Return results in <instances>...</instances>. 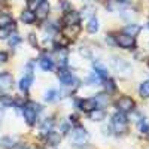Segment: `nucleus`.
<instances>
[{
	"mask_svg": "<svg viewBox=\"0 0 149 149\" xmlns=\"http://www.w3.org/2000/svg\"><path fill=\"white\" fill-rule=\"evenodd\" d=\"M93 67H94V73H97L102 79H106V78H107V69H106L103 64H100L98 61H94Z\"/></svg>",
	"mask_w": 149,
	"mask_h": 149,
	"instance_id": "nucleus-12",
	"label": "nucleus"
},
{
	"mask_svg": "<svg viewBox=\"0 0 149 149\" xmlns=\"http://www.w3.org/2000/svg\"><path fill=\"white\" fill-rule=\"evenodd\" d=\"M90 116H91V119L93 121H102V119H104V112L102 110V109H94L93 112H90Z\"/></svg>",
	"mask_w": 149,
	"mask_h": 149,
	"instance_id": "nucleus-17",
	"label": "nucleus"
},
{
	"mask_svg": "<svg viewBox=\"0 0 149 149\" xmlns=\"http://www.w3.org/2000/svg\"><path fill=\"white\" fill-rule=\"evenodd\" d=\"M97 107H98V103H97L95 98H85V100L79 102V109L84 110V112H88V113Z\"/></svg>",
	"mask_w": 149,
	"mask_h": 149,
	"instance_id": "nucleus-7",
	"label": "nucleus"
},
{
	"mask_svg": "<svg viewBox=\"0 0 149 149\" xmlns=\"http://www.w3.org/2000/svg\"><path fill=\"white\" fill-rule=\"evenodd\" d=\"M116 2H119V3H124V2H125V0H116Z\"/></svg>",
	"mask_w": 149,
	"mask_h": 149,
	"instance_id": "nucleus-33",
	"label": "nucleus"
},
{
	"mask_svg": "<svg viewBox=\"0 0 149 149\" xmlns=\"http://www.w3.org/2000/svg\"><path fill=\"white\" fill-rule=\"evenodd\" d=\"M86 29H88L90 33H95V31L98 30V21H97V18H91V19L88 21V26H86Z\"/></svg>",
	"mask_w": 149,
	"mask_h": 149,
	"instance_id": "nucleus-22",
	"label": "nucleus"
},
{
	"mask_svg": "<svg viewBox=\"0 0 149 149\" xmlns=\"http://www.w3.org/2000/svg\"><path fill=\"white\" fill-rule=\"evenodd\" d=\"M139 30H140L139 26H128V27H125V33L130 34V36H133V37L139 33Z\"/></svg>",
	"mask_w": 149,
	"mask_h": 149,
	"instance_id": "nucleus-26",
	"label": "nucleus"
},
{
	"mask_svg": "<svg viewBox=\"0 0 149 149\" xmlns=\"http://www.w3.org/2000/svg\"><path fill=\"white\" fill-rule=\"evenodd\" d=\"M10 84H12V76L9 73L0 74V86H2V88H8V86H10Z\"/></svg>",
	"mask_w": 149,
	"mask_h": 149,
	"instance_id": "nucleus-16",
	"label": "nucleus"
},
{
	"mask_svg": "<svg viewBox=\"0 0 149 149\" xmlns=\"http://www.w3.org/2000/svg\"><path fill=\"white\" fill-rule=\"evenodd\" d=\"M52 127H54V121L51 118H48L43 121V124L40 125V131L42 134H48V133H51L52 131Z\"/></svg>",
	"mask_w": 149,
	"mask_h": 149,
	"instance_id": "nucleus-14",
	"label": "nucleus"
},
{
	"mask_svg": "<svg viewBox=\"0 0 149 149\" xmlns=\"http://www.w3.org/2000/svg\"><path fill=\"white\" fill-rule=\"evenodd\" d=\"M116 106H118L119 112H131L134 109V100L130 97H121L116 102Z\"/></svg>",
	"mask_w": 149,
	"mask_h": 149,
	"instance_id": "nucleus-5",
	"label": "nucleus"
},
{
	"mask_svg": "<svg viewBox=\"0 0 149 149\" xmlns=\"http://www.w3.org/2000/svg\"><path fill=\"white\" fill-rule=\"evenodd\" d=\"M104 86H106V90L107 91H113L115 88H116V85H115V82L112 81V79H104Z\"/></svg>",
	"mask_w": 149,
	"mask_h": 149,
	"instance_id": "nucleus-28",
	"label": "nucleus"
},
{
	"mask_svg": "<svg viewBox=\"0 0 149 149\" xmlns=\"http://www.w3.org/2000/svg\"><path fill=\"white\" fill-rule=\"evenodd\" d=\"M115 40H116V43H118L121 48H124V49H133V48L136 46L134 37L130 36V34H127V33L118 34V36L115 37Z\"/></svg>",
	"mask_w": 149,
	"mask_h": 149,
	"instance_id": "nucleus-4",
	"label": "nucleus"
},
{
	"mask_svg": "<svg viewBox=\"0 0 149 149\" xmlns=\"http://www.w3.org/2000/svg\"><path fill=\"white\" fill-rule=\"evenodd\" d=\"M63 21L66 26H69V24H79V15L73 10H69V12H66V17Z\"/></svg>",
	"mask_w": 149,
	"mask_h": 149,
	"instance_id": "nucleus-11",
	"label": "nucleus"
},
{
	"mask_svg": "<svg viewBox=\"0 0 149 149\" xmlns=\"http://www.w3.org/2000/svg\"><path fill=\"white\" fill-rule=\"evenodd\" d=\"M9 45L10 46H17L18 43H19V36L17 34V33H12V34H9Z\"/></svg>",
	"mask_w": 149,
	"mask_h": 149,
	"instance_id": "nucleus-25",
	"label": "nucleus"
},
{
	"mask_svg": "<svg viewBox=\"0 0 149 149\" xmlns=\"http://www.w3.org/2000/svg\"><path fill=\"white\" fill-rule=\"evenodd\" d=\"M8 61V54L5 51H0V63H6Z\"/></svg>",
	"mask_w": 149,
	"mask_h": 149,
	"instance_id": "nucleus-30",
	"label": "nucleus"
},
{
	"mask_svg": "<svg viewBox=\"0 0 149 149\" xmlns=\"http://www.w3.org/2000/svg\"><path fill=\"white\" fill-rule=\"evenodd\" d=\"M30 67L31 66H29V73L19 81V90L22 93H27L29 88H30V85H31V82H33V73H31V69Z\"/></svg>",
	"mask_w": 149,
	"mask_h": 149,
	"instance_id": "nucleus-8",
	"label": "nucleus"
},
{
	"mask_svg": "<svg viewBox=\"0 0 149 149\" xmlns=\"http://www.w3.org/2000/svg\"><path fill=\"white\" fill-rule=\"evenodd\" d=\"M52 66H54V63H52L51 58H46V57L40 58V67H42L43 70H51Z\"/></svg>",
	"mask_w": 149,
	"mask_h": 149,
	"instance_id": "nucleus-20",
	"label": "nucleus"
},
{
	"mask_svg": "<svg viewBox=\"0 0 149 149\" xmlns=\"http://www.w3.org/2000/svg\"><path fill=\"white\" fill-rule=\"evenodd\" d=\"M0 143H2V146H3V148H8V149H10V148H14V146H15L14 140H12L10 137H3Z\"/></svg>",
	"mask_w": 149,
	"mask_h": 149,
	"instance_id": "nucleus-27",
	"label": "nucleus"
},
{
	"mask_svg": "<svg viewBox=\"0 0 149 149\" xmlns=\"http://www.w3.org/2000/svg\"><path fill=\"white\" fill-rule=\"evenodd\" d=\"M112 127H113V130L118 134H122L127 130V118L124 115V112H118L113 116V119H112Z\"/></svg>",
	"mask_w": 149,
	"mask_h": 149,
	"instance_id": "nucleus-1",
	"label": "nucleus"
},
{
	"mask_svg": "<svg viewBox=\"0 0 149 149\" xmlns=\"http://www.w3.org/2000/svg\"><path fill=\"white\" fill-rule=\"evenodd\" d=\"M15 149H26V148H24V146H17Z\"/></svg>",
	"mask_w": 149,
	"mask_h": 149,
	"instance_id": "nucleus-32",
	"label": "nucleus"
},
{
	"mask_svg": "<svg viewBox=\"0 0 149 149\" xmlns=\"http://www.w3.org/2000/svg\"><path fill=\"white\" fill-rule=\"evenodd\" d=\"M48 12H49V5L46 2L40 3L39 8L36 9V18H39V19H45L48 17Z\"/></svg>",
	"mask_w": 149,
	"mask_h": 149,
	"instance_id": "nucleus-10",
	"label": "nucleus"
},
{
	"mask_svg": "<svg viewBox=\"0 0 149 149\" xmlns=\"http://www.w3.org/2000/svg\"><path fill=\"white\" fill-rule=\"evenodd\" d=\"M12 22H14V19H12L10 15L0 14V27H8V26H10Z\"/></svg>",
	"mask_w": 149,
	"mask_h": 149,
	"instance_id": "nucleus-18",
	"label": "nucleus"
},
{
	"mask_svg": "<svg viewBox=\"0 0 149 149\" xmlns=\"http://www.w3.org/2000/svg\"><path fill=\"white\" fill-rule=\"evenodd\" d=\"M139 93H140V97H143V98H148L149 97V81H145V82L140 84Z\"/></svg>",
	"mask_w": 149,
	"mask_h": 149,
	"instance_id": "nucleus-19",
	"label": "nucleus"
},
{
	"mask_svg": "<svg viewBox=\"0 0 149 149\" xmlns=\"http://www.w3.org/2000/svg\"><path fill=\"white\" fill-rule=\"evenodd\" d=\"M46 136H48V142L51 143V145H58L60 143V134L51 131V133H48Z\"/></svg>",
	"mask_w": 149,
	"mask_h": 149,
	"instance_id": "nucleus-23",
	"label": "nucleus"
},
{
	"mask_svg": "<svg viewBox=\"0 0 149 149\" xmlns=\"http://www.w3.org/2000/svg\"><path fill=\"white\" fill-rule=\"evenodd\" d=\"M79 31H81L79 24H69V26H64V29H63V36L64 37H74L79 34Z\"/></svg>",
	"mask_w": 149,
	"mask_h": 149,
	"instance_id": "nucleus-9",
	"label": "nucleus"
},
{
	"mask_svg": "<svg viewBox=\"0 0 149 149\" xmlns=\"http://www.w3.org/2000/svg\"><path fill=\"white\" fill-rule=\"evenodd\" d=\"M57 58H58V63L61 67H64L67 63V51L64 48H60V51H57Z\"/></svg>",
	"mask_w": 149,
	"mask_h": 149,
	"instance_id": "nucleus-15",
	"label": "nucleus"
},
{
	"mask_svg": "<svg viewBox=\"0 0 149 149\" xmlns=\"http://www.w3.org/2000/svg\"><path fill=\"white\" fill-rule=\"evenodd\" d=\"M94 98L98 103V107H102V106H104L107 103V95L106 94H97V97H94Z\"/></svg>",
	"mask_w": 149,
	"mask_h": 149,
	"instance_id": "nucleus-24",
	"label": "nucleus"
},
{
	"mask_svg": "<svg viewBox=\"0 0 149 149\" xmlns=\"http://www.w3.org/2000/svg\"><path fill=\"white\" fill-rule=\"evenodd\" d=\"M148 64H149V61H148Z\"/></svg>",
	"mask_w": 149,
	"mask_h": 149,
	"instance_id": "nucleus-35",
	"label": "nucleus"
},
{
	"mask_svg": "<svg viewBox=\"0 0 149 149\" xmlns=\"http://www.w3.org/2000/svg\"><path fill=\"white\" fill-rule=\"evenodd\" d=\"M37 112H39V106H34L33 103H29L27 106H24L22 109V115H24V119H26L30 125L36 122L37 119Z\"/></svg>",
	"mask_w": 149,
	"mask_h": 149,
	"instance_id": "nucleus-2",
	"label": "nucleus"
},
{
	"mask_svg": "<svg viewBox=\"0 0 149 149\" xmlns=\"http://www.w3.org/2000/svg\"><path fill=\"white\" fill-rule=\"evenodd\" d=\"M58 79H60V82L63 84V85H73V82H74V78H73V74L67 70V69H64V67H61L60 70H58Z\"/></svg>",
	"mask_w": 149,
	"mask_h": 149,
	"instance_id": "nucleus-6",
	"label": "nucleus"
},
{
	"mask_svg": "<svg viewBox=\"0 0 149 149\" xmlns=\"http://www.w3.org/2000/svg\"><path fill=\"white\" fill-rule=\"evenodd\" d=\"M39 2H37V0H29V9L30 10H36L37 8H39Z\"/></svg>",
	"mask_w": 149,
	"mask_h": 149,
	"instance_id": "nucleus-29",
	"label": "nucleus"
},
{
	"mask_svg": "<svg viewBox=\"0 0 149 149\" xmlns=\"http://www.w3.org/2000/svg\"><path fill=\"white\" fill-rule=\"evenodd\" d=\"M30 42H31L33 45H36V40H34V37H33V34H30Z\"/></svg>",
	"mask_w": 149,
	"mask_h": 149,
	"instance_id": "nucleus-31",
	"label": "nucleus"
},
{
	"mask_svg": "<svg viewBox=\"0 0 149 149\" xmlns=\"http://www.w3.org/2000/svg\"><path fill=\"white\" fill-rule=\"evenodd\" d=\"M58 97H60L58 95V91H55V90H49V91L45 93V100L46 102H55Z\"/></svg>",
	"mask_w": 149,
	"mask_h": 149,
	"instance_id": "nucleus-21",
	"label": "nucleus"
},
{
	"mask_svg": "<svg viewBox=\"0 0 149 149\" xmlns=\"http://www.w3.org/2000/svg\"><path fill=\"white\" fill-rule=\"evenodd\" d=\"M21 19L26 22V24H31V22L36 21V15H34V12H33V10L27 9V10H24L22 14H21Z\"/></svg>",
	"mask_w": 149,
	"mask_h": 149,
	"instance_id": "nucleus-13",
	"label": "nucleus"
},
{
	"mask_svg": "<svg viewBox=\"0 0 149 149\" xmlns=\"http://www.w3.org/2000/svg\"><path fill=\"white\" fill-rule=\"evenodd\" d=\"M148 27H149V24H148Z\"/></svg>",
	"mask_w": 149,
	"mask_h": 149,
	"instance_id": "nucleus-34",
	"label": "nucleus"
},
{
	"mask_svg": "<svg viewBox=\"0 0 149 149\" xmlns=\"http://www.w3.org/2000/svg\"><path fill=\"white\" fill-rule=\"evenodd\" d=\"M72 136H73V142H74V145H78V146L85 145L86 140H88V133H86L85 128H82L81 125H76V127L73 128Z\"/></svg>",
	"mask_w": 149,
	"mask_h": 149,
	"instance_id": "nucleus-3",
	"label": "nucleus"
}]
</instances>
